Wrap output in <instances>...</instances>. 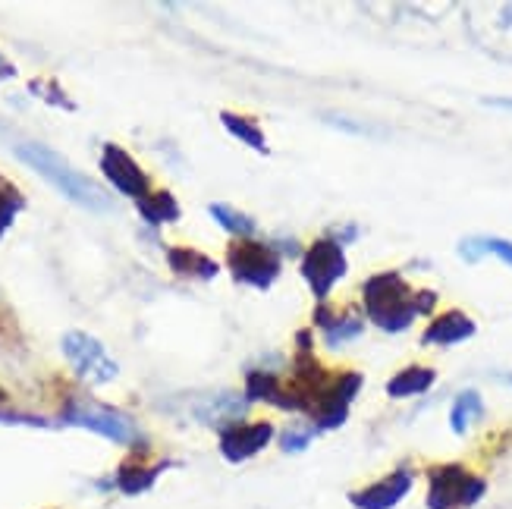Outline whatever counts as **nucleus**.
<instances>
[{"instance_id":"30","label":"nucleus","mask_w":512,"mask_h":509,"mask_svg":"<svg viewBox=\"0 0 512 509\" xmlns=\"http://www.w3.org/2000/svg\"><path fill=\"white\" fill-rule=\"evenodd\" d=\"M0 66H4V57H0Z\"/></svg>"},{"instance_id":"4","label":"nucleus","mask_w":512,"mask_h":509,"mask_svg":"<svg viewBox=\"0 0 512 509\" xmlns=\"http://www.w3.org/2000/svg\"><path fill=\"white\" fill-rule=\"evenodd\" d=\"M60 425H73V428H85L98 437L114 440V444L123 447H142V431L132 418L114 406L104 403H92V400H79V396H70L60 409Z\"/></svg>"},{"instance_id":"22","label":"nucleus","mask_w":512,"mask_h":509,"mask_svg":"<svg viewBox=\"0 0 512 509\" xmlns=\"http://www.w3.org/2000/svg\"><path fill=\"white\" fill-rule=\"evenodd\" d=\"M484 418V400H481V393L478 390H462L453 406H450V428L453 434H469V428L475 422H481Z\"/></svg>"},{"instance_id":"2","label":"nucleus","mask_w":512,"mask_h":509,"mask_svg":"<svg viewBox=\"0 0 512 509\" xmlns=\"http://www.w3.org/2000/svg\"><path fill=\"white\" fill-rule=\"evenodd\" d=\"M13 151H16V158H19L22 164L32 167V170L41 176V180H48L63 198H70L73 205H79V208H85V211H95V214H104V211L114 208V202H110V195H107L88 173L76 170L70 161L63 158L60 151H54V148H48V145H41V142H32V139L16 142Z\"/></svg>"},{"instance_id":"7","label":"nucleus","mask_w":512,"mask_h":509,"mask_svg":"<svg viewBox=\"0 0 512 509\" xmlns=\"http://www.w3.org/2000/svg\"><path fill=\"white\" fill-rule=\"evenodd\" d=\"M362 384L365 378L359 371H333L330 374V384L324 387L321 393V400H318V409L315 415L308 418V428L315 431V434H327V431H337L346 425V418H349V409L355 403V396L362 393Z\"/></svg>"},{"instance_id":"29","label":"nucleus","mask_w":512,"mask_h":509,"mask_svg":"<svg viewBox=\"0 0 512 509\" xmlns=\"http://www.w3.org/2000/svg\"><path fill=\"white\" fill-rule=\"evenodd\" d=\"M500 381H503V384H509V387H512V371H506V374H500Z\"/></svg>"},{"instance_id":"20","label":"nucleus","mask_w":512,"mask_h":509,"mask_svg":"<svg viewBox=\"0 0 512 509\" xmlns=\"http://www.w3.org/2000/svg\"><path fill=\"white\" fill-rule=\"evenodd\" d=\"M487 255L500 258L503 264H509V268H512V242L509 239H500V236H472V239L459 242V258L462 261L478 264Z\"/></svg>"},{"instance_id":"1","label":"nucleus","mask_w":512,"mask_h":509,"mask_svg":"<svg viewBox=\"0 0 512 509\" xmlns=\"http://www.w3.org/2000/svg\"><path fill=\"white\" fill-rule=\"evenodd\" d=\"M365 318L384 334H406L415 318L437 308L434 290H412L399 271H377L362 283Z\"/></svg>"},{"instance_id":"17","label":"nucleus","mask_w":512,"mask_h":509,"mask_svg":"<svg viewBox=\"0 0 512 509\" xmlns=\"http://www.w3.org/2000/svg\"><path fill=\"white\" fill-rule=\"evenodd\" d=\"M136 211L148 227H167V224H176V220L183 217V208L170 189H151L145 198L136 202Z\"/></svg>"},{"instance_id":"25","label":"nucleus","mask_w":512,"mask_h":509,"mask_svg":"<svg viewBox=\"0 0 512 509\" xmlns=\"http://www.w3.org/2000/svg\"><path fill=\"white\" fill-rule=\"evenodd\" d=\"M0 425H26V428H57L60 422H51V418H41L32 412L13 409L10 403H0Z\"/></svg>"},{"instance_id":"13","label":"nucleus","mask_w":512,"mask_h":509,"mask_svg":"<svg viewBox=\"0 0 512 509\" xmlns=\"http://www.w3.org/2000/svg\"><path fill=\"white\" fill-rule=\"evenodd\" d=\"M311 318H315V327L321 330L327 346L352 343L365 334V318H359V312H352V308H330L321 302Z\"/></svg>"},{"instance_id":"23","label":"nucleus","mask_w":512,"mask_h":509,"mask_svg":"<svg viewBox=\"0 0 512 509\" xmlns=\"http://www.w3.org/2000/svg\"><path fill=\"white\" fill-rule=\"evenodd\" d=\"M22 211H26V195H22V189L13 180L0 173V239L10 233Z\"/></svg>"},{"instance_id":"19","label":"nucleus","mask_w":512,"mask_h":509,"mask_svg":"<svg viewBox=\"0 0 512 509\" xmlns=\"http://www.w3.org/2000/svg\"><path fill=\"white\" fill-rule=\"evenodd\" d=\"M220 123H224V129L230 132V136L242 145H249L252 151L258 154H267L271 148H267V136L264 129L255 117L249 114H236V110H220Z\"/></svg>"},{"instance_id":"3","label":"nucleus","mask_w":512,"mask_h":509,"mask_svg":"<svg viewBox=\"0 0 512 509\" xmlns=\"http://www.w3.org/2000/svg\"><path fill=\"white\" fill-rule=\"evenodd\" d=\"M428 509H475L487 494V478L462 462H437L428 466Z\"/></svg>"},{"instance_id":"24","label":"nucleus","mask_w":512,"mask_h":509,"mask_svg":"<svg viewBox=\"0 0 512 509\" xmlns=\"http://www.w3.org/2000/svg\"><path fill=\"white\" fill-rule=\"evenodd\" d=\"M29 92L35 98H41L44 104H51V107H60V110H76V101L63 92V85L54 82V79H32L29 82Z\"/></svg>"},{"instance_id":"9","label":"nucleus","mask_w":512,"mask_h":509,"mask_svg":"<svg viewBox=\"0 0 512 509\" xmlns=\"http://www.w3.org/2000/svg\"><path fill=\"white\" fill-rule=\"evenodd\" d=\"M170 466H176L173 459H151L148 447L142 444V447H136V453H132L129 459H123L117 466V472L107 481H101L98 488H114L123 497H139V494H148Z\"/></svg>"},{"instance_id":"12","label":"nucleus","mask_w":512,"mask_h":509,"mask_svg":"<svg viewBox=\"0 0 512 509\" xmlns=\"http://www.w3.org/2000/svg\"><path fill=\"white\" fill-rule=\"evenodd\" d=\"M412 488H415V469L409 462H403V466H396L384 478L365 484V488L349 491V503L355 509H396L412 494Z\"/></svg>"},{"instance_id":"11","label":"nucleus","mask_w":512,"mask_h":509,"mask_svg":"<svg viewBox=\"0 0 512 509\" xmlns=\"http://www.w3.org/2000/svg\"><path fill=\"white\" fill-rule=\"evenodd\" d=\"M274 434L277 428L271 422H233L227 428H220L217 447H220V456L233 462V466H239V462H249L271 447Z\"/></svg>"},{"instance_id":"6","label":"nucleus","mask_w":512,"mask_h":509,"mask_svg":"<svg viewBox=\"0 0 512 509\" xmlns=\"http://www.w3.org/2000/svg\"><path fill=\"white\" fill-rule=\"evenodd\" d=\"M60 346H63V356L73 365L79 381L95 384V387L117 381L120 365H117V359H110V352L104 349V343L98 337L85 334V330H70Z\"/></svg>"},{"instance_id":"26","label":"nucleus","mask_w":512,"mask_h":509,"mask_svg":"<svg viewBox=\"0 0 512 509\" xmlns=\"http://www.w3.org/2000/svg\"><path fill=\"white\" fill-rule=\"evenodd\" d=\"M315 437H318V434L311 431L308 425H305V428H299V425H296V428H286V431L280 434V450H283V453H305Z\"/></svg>"},{"instance_id":"27","label":"nucleus","mask_w":512,"mask_h":509,"mask_svg":"<svg viewBox=\"0 0 512 509\" xmlns=\"http://www.w3.org/2000/svg\"><path fill=\"white\" fill-rule=\"evenodd\" d=\"M359 233H362V227H355V224H346V227H333L330 239H337L340 246H349L352 239H359Z\"/></svg>"},{"instance_id":"5","label":"nucleus","mask_w":512,"mask_h":509,"mask_svg":"<svg viewBox=\"0 0 512 509\" xmlns=\"http://www.w3.org/2000/svg\"><path fill=\"white\" fill-rule=\"evenodd\" d=\"M227 268L236 283L252 286V290H271L283 271V255L277 242L261 239H233L227 246Z\"/></svg>"},{"instance_id":"21","label":"nucleus","mask_w":512,"mask_h":509,"mask_svg":"<svg viewBox=\"0 0 512 509\" xmlns=\"http://www.w3.org/2000/svg\"><path fill=\"white\" fill-rule=\"evenodd\" d=\"M208 214H211V217L217 220V224L224 227L233 239H255V233H258V220L249 217L246 211H239V208L227 205V202H211V205H208Z\"/></svg>"},{"instance_id":"10","label":"nucleus","mask_w":512,"mask_h":509,"mask_svg":"<svg viewBox=\"0 0 512 509\" xmlns=\"http://www.w3.org/2000/svg\"><path fill=\"white\" fill-rule=\"evenodd\" d=\"M101 173H104V180L110 183V189L126 195V198H145L151 192V180H148V173L139 167V161L132 158V154L117 145V142H107L101 148Z\"/></svg>"},{"instance_id":"18","label":"nucleus","mask_w":512,"mask_h":509,"mask_svg":"<svg viewBox=\"0 0 512 509\" xmlns=\"http://www.w3.org/2000/svg\"><path fill=\"white\" fill-rule=\"evenodd\" d=\"M437 384V371L428 365H406L403 371H396L387 381V396L390 400H412V396L428 393Z\"/></svg>"},{"instance_id":"15","label":"nucleus","mask_w":512,"mask_h":509,"mask_svg":"<svg viewBox=\"0 0 512 509\" xmlns=\"http://www.w3.org/2000/svg\"><path fill=\"white\" fill-rule=\"evenodd\" d=\"M478 334L475 318H469L462 308H450V312H440L431 318V324L421 334L425 346H459L465 340H472Z\"/></svg>"},{"instance_id":"8","label":"nucleus","mask_w":512,"mask_h":509,"mask_svg":"<svg viewBox=\"0 0 512 509\" xmlns=\"http://www.w3.org/2000/svg\"><path fill=\"white\" fill-rule=\"evenodd\" d=\"M346 271H349V261L337 239L321 236L302 252V277L308 283L311 296L321 302L333 293V286L346 277Z\"/></svg>"},{"instance_id":"16","label":"nucleus","mask_w":512,"mask_h":509,"mask_svg":"<svg viewBox=\"0 0 512 509\" xmlns=\"http://www.w3.org/2000/svg\"><path fill=\"white\" fill-rule=\"evenodd\" d=\"M164 255H167V268L176 277H183V280L208 283V280H214L220 274V264L211 255L198 252L192 246H167Z\"/></svg>"},{"instance_id":"28","label":"nucleus","mask_w":512,"mask_h":509,"mask_svg":"<svg viewBox=\"0 0 512 509\" xmlns=\"http://www.w3.org/2000/svg\"><path fill=\"white\" fill-rule=\"evenodd\" d=\"M487 107H500V110H512V98H487Z\"/></svg>"},{"instance_id":"14","label":"nucleus","mask_w":512,"mask_h":509,"mask_svg":"<svg viewBox=\"0 0 512 509\" xmlns=\"http://www.w3.org/2000/svg\"><path fill=\"white\" fill-rule=\"evenodd\" d=\"M469 22L481 48H487L494 57L512 60V7H497L491 10V16H472Z\"/></svg>"}]
</instances>
